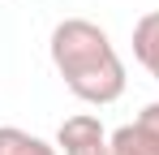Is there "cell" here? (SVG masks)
Returning a JSON list of instances; mask_svg holds the SVG:
<instances>
[{"mask_svg": "<svg viewBox=\"0 0 159 155\" xmlns=\"http://www.w3.org/2000/svg\"><path fill=\"white\" fill-rule=\"evenodd\" d=\"M48 52H52V65L60 73V82L82 103L103 108V103H116L125 95V60H120L116 43L107 39V30L95 26L90 17L56 22Z\"/></svg>", "mask_w": 159, "mask_h": 155, "instance_id": "obj_1", "label": "cell"}, {"mask_svg": "<svg viewBox=\"0 0 159 155\" xmlns=\"http://www.w3.org/2000/svg\"><path fill=\"white\" fill-rule=\"evenodd\" d=\"M56 151L60 155H112V134L95 112H78L65 116L56 129Z\"/></svg>", "mask_w": 159, "mask_h": 155, "instance_id": "obj_2", "label": "cell"}, {"mask_svg": "<svg viewBox=\"0 0 159 155\" xmlns=\"http://www.w3.org/2000/svg\"><path fill=\"white\" fill-rule=\"evenodd\" d=\"M133 60L159 82V9L142 13L133 22Z\"/></svg>", "mask_w": 159, "mask_h": 155, "instance_id": "obj_3", "label": "cell"}, {"mask_svg": "<svg viewBox=\"0 0 159 155\" xmlns=\"http://www.w3.org/2000/svg\"><path fill=\"white\" fill-rule=\"evenodd\" d=\"M0 155H60L52 142H43L39 134L17 125H0Z\"/></svg>", "mask_w": 159, "mask_h": 155, "instance_id": "obj_4", "label": "cell"}, {"mask_svg": "<svg viewBox=\"0 0 159 155\" xmlns=\"http://www.w3.org/2000/svg\"><path fill=\"white\" fill-rule=\"evenodd\" d=\"M133 129H138V138H142V142H146V147L159 155V99H155V103H146V108L138 112Z\"/></svg>", "mask_w": 159, "mask_h": 155, "instance_id": "obj_5", "label": "cell"}]
</instances>
